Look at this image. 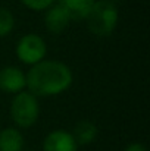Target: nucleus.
Returning <instances> with one entry per match:
<instances>
[{
  "label": "nucleus",
  "instance_id": "f8f14e48",
  "mask_svg": "<svg viewBox=\"0 0 150 151\" xmlns=\"http://www.w3.org/2000/svg\"><path fill=\"white\" fill-rule=\"evenodd\" d=\"M21 3L34 12H44L47 10L50 6H53L56 3V0H21Z\"/></svg>",
  "mask_w": 150,
  "mask_h": 151
},
{
  "label": "nucleus",
  "instance_id": "9b49d317",
  "mask_svg": "<svg viewBox=\"0 0 150 151\" xmlns=\"http://www.w3.org/2000/svg\"><path fill=\"white\" fill-rule=\"evenodd\" d=\"M15 28V16L13 13L6 9V7H0V38H4L6 35H9Z\"/></svg>",
  "mask_w": 150,
  "mask_h": 151
},
{
  "label": "nucleus",
  "instance_id": "0eeeda50",
  "mask_svg": "<svg viewBox=\"0 0 150 151\" xmlns=\"http://www.w3.org/2000/svg\"><path fill=\"white\" fill-rule=\"evenodd\" d=\"M44 12H46L44 13V25L50 34L57 35V34H62L65 29H68L72 19H71L69 13L59 3H54Z\"/></svg>",
  "mask_w": 150,
  "mask_h": 151
},
{
  "label": "nucleus",
  "instance_id": "ddd939ff",
  "mask_svg": "<svg viewBox=\"0 0 150 151\" xmlns=\"http://www.w3.org/2000/svg\"><path fill=\"white\" fill-rule=\"evenodd\" d=\"M124 151H147V148L141 142H131Z\"/></svg>",
  "mask_w": 150,
  "mask_h": 151
},
{
  "label": "nucleus",
  "instance_id": "9d476101",
  "mask_svg": "<svg viewBox=\"0 0 150 151\" xmlns=\"http://www.w3.org/2000/svg\"><path fill=\"white\" fill-rule=\"evenodd\" d=\"M96 0H59L57 3L69 13L72 21H86Z\"/></svg>",
  "mask_w": 150,
  "mask_h": 151
},
{
  "label": "nucleus",
  "instance_id": "20e7f679",
  "mask_svg": "<svg viewBox=\"0 0 150 151\" xmlns=\"http://www.w3.org/2000/svg\"><path fill=\"white\" fill-rule=\"evenodd\" d=\"M15 53L24 65L34 66L38 62L44 60L47 54V44L41 35L36 32H28L18 40Z\"/></svg>",
  "mask_w": 150,
  "mask_h": 151
},
{
  "label": "nucleus",
  "instance_id": "423d86ee",
  "mask_svg": "<svg viewBox=\"0 0 150 151\" xmlns=\"http://www.w3.org/2000/svg\"><path fill=\"white\" fill-rule=\"evenodd\" d=\"M43 151H78V144L71 132L65 129H54L46 135Z\"/></svg>",
  "mask_w": 150,
  "mask_h": 151
},
{
  "label": "nucleus",
  "instance_id": "39448f33",
  "mask_svg": "<svg viewBox=\"0 0 150 151\" xmlns=\"http://www.w3.org/2000/svg\"><path fill=\"white\" fill-rule=\"evenodd\" d=\"M0 90L7 94H18L27 90L25 72L18 66H4L0 69Z\"/></svg>",
  "mask_w": 150,
  "mask_h": 151
},
{
  "label": "nucleus",
  "instance_id": "4468645a",
  "mask_svg": "<svg viewBox=\"0 0 150 151\" xmlns=\"http://www.w3.org/2000/svg\"><path fill=\"white\" fill-rule=\"evenodd\" d=\"M110 3H113V4H116V3H119V1H122V0H109Z\"/></svg>",
  "mask_w": 150,
  "mask_h": 151
},
{
  "label": "nucleus",
  "instance_id": "f03ea898",
  "mask_svg": "<svg viewBox=\"0 0 150 151\" xmlns=\"http://www.w3.org/2000/svg\"><path fill=\"white\" fill-rule=\"evenodd\" d=\"M118 21H119L118 6L110 3L109 0H96L88 16L86 18L88 31L99 38L109 37L115 31Z\"/></svg>",
  "mask_w": 150,
  "mask_h": 151
},
{
  "label": "nucleus",
  "instance_id": "f257e3e1",
  "mask_svg": "<svg viewBox=\"0 0 150 151\" xmlns=\"http://www.w3.org/2000/svg\"><path fill=\"white\" fill-rule=\"evenodd\" d=\"M27 91L37 99L54 97L68 91L74 82L71 68L60 60H41L25 73Z\"/></svg>",
  "mask_w": 150,
  "mask_h": 151
},
{
  "label": "nucleus",
  "instance_id": "7ed1b4c3",
  "mask_svg": "<svg viewBox=\"0 0 150 151\" xmlns=\"http://www.w3.org/2000/svg\"><path fill=\"white\" fill-rule=\"evenodd\" d=\"M10 117L18 129H28L36 125L40 117L38 99L27 90L15 94L10 101Z\"/></svg>",
  "mask_w": 150,
  "mask_h": 151
},
{
  "label": "nucleus",
  "instance_id": "6e6552de",
  "mask_svg": "<svg viewBox=\"0 0 150 151\" xmlns=\"http://www.w3.org/2000/svg\"><path fill=\"white\" fill-rule=\"evenodd\" d=\"M71 134H72L75 142H77L78 147H80V145H88V144L94 142L96 138H97L99 129H97V126H96L93 122H90V120H80V122L75 123L74 131H72Z\"/></svg>",
  "mask_w": 150,
  "mask_h": 151
},
{
  "label": "nucleus",
  "instance_id": "1a4fd4ad",
  "mask_svg": "<svg viewBox=\"0 0 150 151\" xmlns=\"http://www.w3.org/2000/svg\"><path fill=\"white\" fill-rule=\"evenodd\" d=\"M24 135L15 126H7L0 131V151H22Z\"/></svg>",
  "mask_w": 150,
  "mask_h": 151
}]
</instances>
